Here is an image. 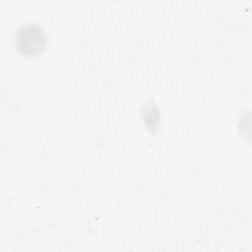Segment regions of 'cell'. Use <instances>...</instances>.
I'll list each match as a JSON object with an SVG mask.
<instances>
[{"instance_id":"6da1fadb","label":"cell","mask_w":252,"mask_h":252,"mask_svg":"<svg viewBox=\"0 0 252 252\" xmlns=\"http://www.w3.org/2000/svg\"><path fill=\"white\" fill-rule=\"evenodd\" d=\"M46 33L37 25H27L17 33L16 45L20 52L26 55H34L45 47Z\"/></svg>"}]
</instances>
